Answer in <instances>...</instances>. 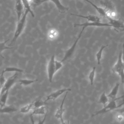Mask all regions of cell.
Listing matches in <instances>:
<instances>
[{"label": "cell", "instance_id": "6da1fadb", "mask_svg": "<svg viewBox=\"0 0 124 124\" xmlns=\"http://www.w3.org/2000/svg\"><path fill=\"white\" fill-rule=\"evenodd\" d=\"M124 95V94H123L121 96H120L118 98L117 97L116 99L109 100L107 104V105L105 106H104L102 109L97 111L94 114H93L92 115V117L94 116H96V115H100V114H105V113H108V112L110 111L115 110L117 108H120V107H122L124 105V97H123V98L122 103L118 105H117L116 101L117 100L119 99L122 98L123 97Z\"/></svg>", "mask_w": 124, "mask_h": 124}, {"label": "cell", "instance_id": "8992f818", "mask_svg": "<svg viewBox=\"0 0 124 124\" xmlns=\"http://www.w3.org/2000/svg\"><path fill=\"white\" fill-rule=\"evenodd\" d=\"M55 55H53L51 57L47 66V73L48 79L49 82L50 83L52 82L54 76L55 74L57 72L56 71L55 66Z\"/></svg>", "mask_w": 124, "mask_h": 124}, {"label": "cell", "instance_id": "836d02e7", "mask_svg": "<svg viewBox=\"0 0 124 124\" xmlns=\"http://www.w3.org/2000/svg\"><path fill=\"white\" fill-rule=\"evenodd\" d=\"M122 60L124 63V43L123 44V51L122 52Z\"/></svg>", "mask_w": 124, "mask_h": 124}, {"label": "cell", "instance_id": "603a6c76", "mask_svg": "<svg viewBox=\"0 0 124 124\" xmlns=\"http://www.w3.org/2000/svg\"><path fill=\"white\" fill-rule=\"evenodd\" d=\"M19 72V73H22L24 72V70L17 68L16 67H6L3 70H2V72L4 74L6 72Z\"/></svg>", "mask_w": 124, "mask_h": 124}, {"label": "cell", "instance_id": "d590c367", "mask_svg": "<svg viewBox=\"0 0 124 124\" xmlns=\"http://www.w3.org/2000/svg\"><path fill=\"white\" fill-rule=\"evenodd\" d=\"M30 119H31V124H35L34 119H33V116H32V115L31 114L30 115Z\"/></svg>", "mask_w": 124, "mask_h": 124}, {"label": "cell", "instance_id": "3957f363", "mask_svg": "<svg viewBox=\"0 0 124 124\" xmlns=\"http://www.w3.org/2000/svg\"><path fill=\"white\" fill-rule=\"evenodd\" d=\"M28 13L25 11H24L23 14L22 15L20 19L18 20L17 24L16 25V29L14 33V37L11 41V44H12L16 41L18 37L20 35V34L22 33L23 31L24 30V29L25 28L26 22V18Z\"/></svg>", "mask_w": 124, "mask_h": 124}, {"label": "cell", "instance_id": "484cf974", "mask_svg": "<svg viewBox=\"0 0 124 124\" xmlns=\"http://www.w3.org/2000/svg\"><path fill=\"white\" fill-rule=\"evenodd\" d=\"M46 102L45 101H43L41 99H37L33 101V107L34 108H39L41 106H45L46 104Z\"/></svg>", "mask_w": 124, "mask_h": 124}, {"label": "cell", "instance_id": "8d00e7d4", "mask_svg": "<svg viewBox=\"0 0 124 124\" xmlns=\"http://www.w3.org/2000/svg\"><path fill=\"white\" fill-rule=\"evenodd\" d=\"M84 0V1H86V2H88V3H91V2H92V1H91L90 0Z\"/></svg>", "mask_w": 124, "mask_h": 124}, {"label": "cell", "instance_id": "83f0119b", "mask_svg": "<svg viewBox=\"0 0 124 124\" xmlns=\"http://www.w3.org/2000/svg\"><path fill=\"white\" fill-rule=\"evenodd\" d=\"M47 1H49V0H32L30 4L31 6L34 8Z\"/></svg>", "mask_w": 124, "mask_h": 124}, {"label": "cell", "instance_id": "7402d4cb", "mask_svg": "<svg viewBox=\"0 0 124 124\" xmlns=\"http://www.w3.org/2000/svg\"><path fill=\"white\" fill-rule=\"evenodd\" d=\"M9 91H6L4 93L2 94L0 96V108H2L4 107L6 105V103L7 100L8 96Z\"/></svg>", "mask_w": 124, "mask_h": 124}, {"label": "cell", "instance_id": "30bf717a", "mask_svg": "<svg viewBox=\"0 0 124 124\" xmlns=\"http://www.w3.org/2000/svg\"><path fill=\"white\" fill-rule=\"evenodd\" d=\"M71 91V89L70 88H62L61 89L58 90L56 91H54L51 93H50L49 95H48L46 100H45L46 102L48 101L49 100H55L57 98H58L60 95H61L62 93H63L65 92H70Z\"/></svg>", "mask_w": 124, "mask_h": 124}, {"label": "cell", "instance_id": "52a82bcc", "mask_svg": "<svg viewBox=\"0 0 124 124\" xmlns=\"http://www.w3.org/2000/svg\"><path fill=\"white\" fill-rule=\"evenodd\" d=\"M17 77H18V73L17 72H16L12 76L10 77L7 80H5V82H4L3 86L2 88V89L0 93V96L2 94L4 93L6 91H9L10 89L12 87V86L16 82Z\"/></svg>", "mask_w": 124, "mask_h": 124}, {"label": "cell", "instance_id": "9c48e42d", "mask_svg": "<svg viewBox=\"0 0 124 124\" xmlns=\"http://www.w3.org/2000/svg\"><path fill=\"white\" fill-rule=\"evenodd\" d=\"M77 26L82 27L85 29L88 27H111V26L107 23H102L101 22H89L87 21L82 23H75L74 27H76Z\"/></svg>", "mask_w": 124, "mask_h": 124}, {"label": "cell", "instance_id": "277c9868", "mask_svg": "<svg viewBox=\"0 0 124 124\" xmlns=\"http://www.w3.org/2000/svg\"><path fill=\"white\" fill-rule=\"evenodd\" d=\"M112 71L120 78L121 82L124 84V63L122 60V52H120L116 62L112 68Z\"/></svg>", "mask_w": 124, "mask_h": 124}, {"label": "cell", "instance_id": "7c38bea8", "mask_svg": "<svg viewBox=\"0 0 124 124\" xmlns=\"http://www.w3.org/2000/svg\"><path fill=\"white\" fill-rule=\"evenodd\" d=\"M15 4V10L17 15V20H19L21 17L24 12V8L21 0H16Z\"/></svg>", "mask_w": 124, "mask_h": 124}, {"label": "cell", "instance_id": "e575fe53", "mask_svg": "<svg viewBox=\"0 0 124 124\" xmlns=\"http://www.w3.org/2000/svg\"><path fill=\"white\" fill-rule=\"evenodd\" d=\"M116 111H118L120 113H121L124 116V108H120V109H118L117 110H116Z\"/></svg>", "mask_w": 124, "mask_h": 124}, {"label": "cell", "instance_id": "44dd1931", "mask_svg": "<svg viewBox=\"0 0 124 124\" xmlns=\"http://www.w3.org/2000/svg\"><path fill=\"white\" fill-rule=\"evenodd\" d=\"M33 101L21 108L19 110V111L20 112L22 113H28L31 111V108H33Z\"/></svg>", "mask_w": 124, "mask_h": 124}, {"label": "cell", "instance_id": "5b68a950", "mask_svg": "<svg viewBox=\"0 0 124 124\" xmlns=\"http://www.w3.org/2000/svg\"><path fill=\"white\" fill-rule=\"evenodd\" d=\"M85 30V28H82V30L81 31H80V33H79L78 37L77 38V39L75 40V42H74V43L73 44V45L71 46L65 52V54H64V55L63 57V58L62 59V60L61 61V62H65V61L67 60L68 59H70V58H71L72 57V56L73 55L75 50H76V47H77V45L78 44V43L79 41V40L80 39V38H81V35H82V32H83L84 30Z\"/></svg>", "mask_w": 124, "mask_h": 124}, {"label": "cell", "instance_id": "f1b7e54d", "mask_svg": "<svg viewBox=\"0 0 124 124\" xmlns=\"http://www.w3.org/2000/svg\"><path fill=\"white\" fill-rule=\"evenodd\" d=\"M58 35V32L56 30L54 29H52L51 30L48 34V38L50 39H54L56 37H57Z\"/></svg>", "mask_w": 124, "mask_h": 124}, {"label": "cell", "instance_id": "1f68e13d", "mask_svg": "<svg viewBox=\"0 0 124 124\" xmlns=\"http://www.w3.org/2000/svg\"><path fill=\"white\" fill-rule=\"evenodd\" d=\"M55 69L56 72H57L58 70H59L63 66L62 62L61 61H59L57 60H55Z\"/></svg>", "mask_w": 124, "mask_h": 124}, {"label": "cell", "instance_id": "f35d334b", "mask_svg": "<svg viewBox=\"0 0 124 124\" xmlns=\"http://www.w3.org/2000/svg\"></svg>", "mask_w": 124, "mask_h": 124}, {"label": "cell", "instance_id": "4dcf8cb0", "mask_svg": "<svg viewBox=\"0 0 124 124\" xmlns=\"http://www.w3.org/2000/svg\"><path fill=\"white\" fill-rule=\"evenodd\" d=\"M5 80L6 79L4 76V73L1 72L0 74V93L2 88L3 86V84L5 82Z\"/></svg>", "mask_w": 124, "mask_h": 124}, {"label": "cell", "instance_id": "4316f807", "mask_svg": "<svg viewBox=\"0 0 124 124\" xmlns=\"http://www.w3.org/2000/svg\"><path fill=\"white\" fill-rule=\"evenodd\" d=\"M9 40V39H8L6 40L4 42H0V56L2 57V52L3 51L6 50V49H9L13 48V47H10L6 46V43Z\"/></svg>", "mask_w": 124, "mask_h": 124}, {"label": "cell", "instance_id": "74e56055", "mask_svg": "<svg viewBox=\"0 0 124 124\" xmlns=\"http://www.w3.org/2000/svg\"><path fill=\"white\" fill-rule=\"evenodd\" d=\"M32 0H28V1H29V2H30V3H31V1H32Z\"/></svg>", "mask_w": 124, "mask_h": 124}, {"label": "cell", "instance_id": "9a60e30c", "mask_svg": "<svg viewBox=\"0 0 124 124\" xmlns=\"http://www.w3.org/2000/svg\"><path fill=\"white\" fill-rule=\"evenodd\" d=\"M120 86V83H117L115 85L112 89L110 92L107 95L108 97L109 98V100L116 99L117 98V95L118 94L119 89Z\"/></svg>", "mask_w": 124, "mask_h": 124}, {"label": "cell", "instance_id": "2e32d148", "mask_svg": "<svg viewBox=\"0 0 124 124\" xmlns=\"http://www.w3.org/2000/svg\"><path fill=\"white\" fill-rule=\"evenodd\" d=\"M17 109L13 106H5L0 108V113H11L16 112Z\"/></svg>", "mask_w": 124, "mask_h": 124}, {"label": "cell", "instance_id": "8fae6325", "mask_svg": "<svg viewBox=\"0 0 124 124\" xmlns=\"http://www.w3.org/2000/svg\"><path fill=\"white\" fill-rule=\"evenodd\" d=\"M68 92H66V93L65 94V95L62 101L61 104H60L59 107L57 108V109H56V111L55 113V117L58 119L60 120V119L63 118V113H64V110H65V109L64 108V102H65L67 94L68 93Z\"/></svg>", "mask_w": 124, "mask_h": 124}, {"label": "cell", "instance_id": "ba28073f", "mask_svg": "<svg viewBox=\"0 0 124 124\" xmlns=\"http://www.w3.org/2000/svg\"><path fill=\"white\" fill-rule=\"evenodd\" d=\"M106 18L108 20L111 27H113L114 30L117 31L124 32V23L119 19L116 18H112L109 17H107Z\"/></svg>", "mask_w": 124, "mask_h": 124}, {"label": "cell", "instance_id": "cb8c5ba5", "mask_svg": "<svg viewBox=\"0 0 124 124\" xmlns=\"http://www.w3.org/2000/svg\"><path fill=\"white\" fill-rule=\"evenodd\" d=\"M38 81L37 79H20L18 80L20 84L23 86H28L34 82Z\"/></svg>", "mask_w": 124, "mask_h": 124}, {"label": "cell", "instance_id": "ffe728a7", "mask_svg": "<svg viewBox=\"0 0 124 124\" xmlns=\"http://www.w3.org/2000/svg\"><path fill=\"white\" fill-rule=\"evenodd\" d=\"M108 46V45L102 46L101 47H100V49L96 53L95 57H96L97 64H100V62H101V60L102 57V54H103V50L106 48V47H107Z\"/></svg>", "mask_w": 124, "mask_h": 124}, {"label": "cell", "instance_id": "4fadbf2b", "mask_svg": "<svg viewBox=\"0 0 124 124\" xmlns=\"http://www.w3.org/2000/svg\"><path fill=\"white\" fill-rule=\"evenodd\" d=\"M71 15L75 16H76L82 17L83 18H85L89 22H100V18L95 15H89L87 16H82L80 15H77L74 14H70Z\"/></svg>", "mask_w": 124, "mask_h": 124}, {"label": "cell", "instance_id": "d4e9b609", "mask_svg": "<svg viewBox=\"0 0 124 124\" xmlns=\"http://www.w3.org/2000/svg\"><path fill=\"white\" fill-rule=\"evenodd\" d=\"M95 71H96V67L94 66L93 67L92 71L90 72L88 75V78L91 85H93V83L94 82V77L95 76Z\"/></svg>", "mask_w": 124, "mask_h": 124}, {"label": "cell", "instance_id": "e0dca14e", "mask_svg": "<svg viewBox=\"0 0 124 124\" xmlns=\"http://www.w3.org/2000/svg\"><path fill=\"white\" fill-rule=\"evenodd\" d=\"M46 114V108L45 106H41L39 108H34L31 114L35 115H45Z\"/></svg>", "mask_w": 124, "mask_h": 124}, {"label": "cell", "instance_id": "d6a6232c", "mask_svg": "<svg viewBox=\"0 0 124 124\" xmlns=\"http://www.w3.org/2000/svg\"><path fill=\"white\" fill-rule=\"evenodd\" d=\"M46 114H45L44 117L43 118V119L42 120H41L40 119H39L38 123L37 124H45V121H46Z\"/></svg>", "mask_w": 124, "mask_h": 124}, {"label": "cell", "instance_id": "ac0fdd59", "mask_svg": "<svg viewBox=\"0 0 124 124\" xmlns=\"http://www.w3.org/2000/svg\"><path fill=\"white\" fill-rule=\"evenodd\" d=\"M21 1L24 6V11L27 12L28 13H30L32 17H34V14L31 9V6L28 0H21Z\"/></svg>", "mask_w": 124, "mask_h": 124}, {"label": "cell", "instance_id": "f546056e", "mask_svg": "<svg viewBox=\"0 0 124 124\" xmlns=\"http://www.w3.org/2000/svg\"><path fill=\"white\" fill-rule=\"evenodd\" d=\"M117 113L115 115V120L118 122H122L124 121V115L120 112L118 111H116Z\"/></svg>", "mask_w": 124, "mask_h": 124}, {"label": "cell", "instance_id": "5bb4252c", "mask_svg": "<svg viewBox=\"0 0 124 124\" xmlns=\"http://www.w3.org/2000/svg\"><path fill=\"white\" fill-rule=\"evenodd\" d=\"M49 0L54 3V4L55 5L56 7H57V9L58 10L60 13H63L69 10V7H65V6L62 5L61 2L60 1V0Z\"/></svg>", "mask_w": 124, "mask_h": 124}, {"label": "cell", "instance_id": "d6986e66", "mask_svg": "<svg viewBox=\"0 0 124 124\" xmlns=\"http://www.w3.org/2000/svg\"><path fill=\"white\" fill-rule=\"evenodd\" d=\"M109 98L108 97V95H106V93L105 92H104L100 95L99 100H98V103L102 104L103 107L105 106L107 104L108 102L109 101Z\"/></svg>", "mask_w": 124, "mask_h": 124}, {"label": "cell", "instance_id": "7a4b0ae2", "mask_svg": "<svg viewBox=\"0 0 124 124\" xmlns=\"http://www.w3.org/2000/svg\"><path fill=\"white\" fill-rule=\"evenodd\" d=\"M102 8L104 10L106 17H109L112 18H116L117 14L114 6V5L109 0H102L100 1Z\"/></svg>", "mask_w": 124, "mask_h": 124}]
</instances>
